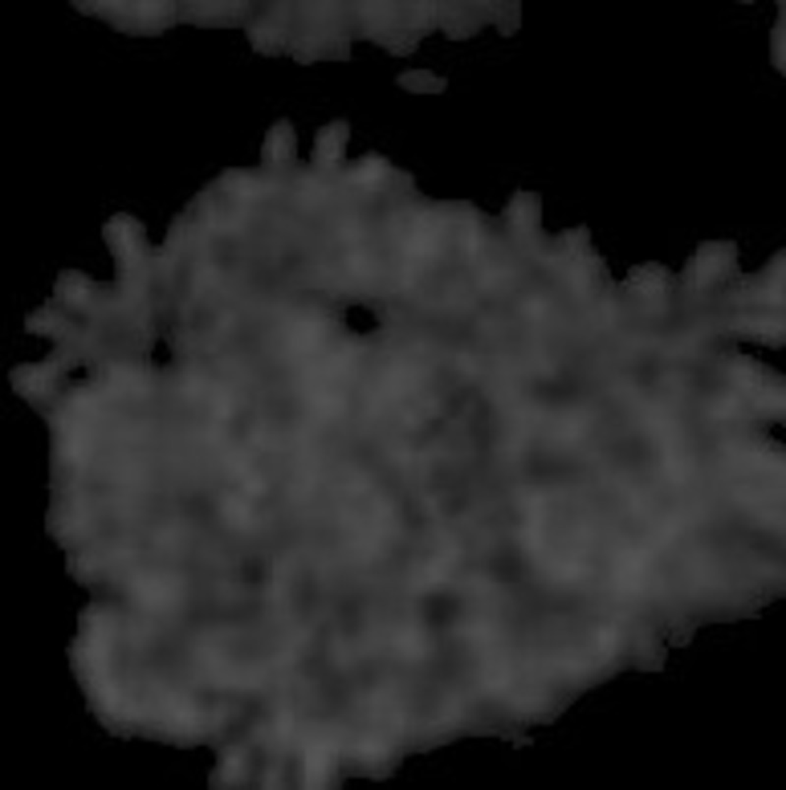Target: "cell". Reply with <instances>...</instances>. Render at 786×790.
Instances as JSON below:
<instances>
[{"label": "cell", "instance_id": "6da1fadb", "mask_svg": "<svg viewBox=\"0 0 786 790\" xmlns=\"http://www.w3.org/2000/svg\"><path fill=\"white\" fill-rule=\"evenodd\" d=\"M86 16L105 21L117 32L157 36L178 23L175 1H72Z\"/></svg>", "mask_w": 786, "mask_h": 790}, {"label": "cell", "instance_id": "7a4b0ae2", "mask_svg": "<svg viewBox=\"0 0 786 790\" xmlns=\"http://www.w3.org/2000/svg\"><path fill=\"white\" fill-rule=\"evenodd\" d=\"M783 17L780 18L777 24L770 32V51H772V63H774L775 68L782 70V71L785 70V23Z\"/></svg>", "mask_w": 786, "mask_h": 790}, {"label": "cell", "instance_id": "3957f363", "mask_svg": "<svg viewBox=\"0 0 786 790\" xmlns=\"http://www.w3.org/2000/svg\"><path fill=\"white\" fill-rule=\"evenodd\" d=\"M221 280H223V279H221ZM223 283H225V282H223ZM225 285H226V284H225ZM226 287H228V285H226ZM228 289H229V288H228ZM229 290H230V289H229ZM230 291H231V290H230ZM231 292H233V291H231ZM234 294H235V293H234ZM235 295H236V294H235ZM236 296H237V295H236ZM237 297H238V296H237ZM238 298H239V297H238ZM239 299H240V298H239ZM240 300H242V299H240ZM242 301H243V300H242ZM243 302H244V301H243Z\"/></svg>", "mask_w": 786, "mask_h": 790}]
</instances>
